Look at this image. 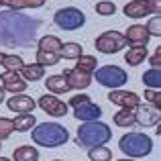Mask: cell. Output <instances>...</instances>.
Wrapping results in <instances>:
<instances>
[{"label": "cell", "instance_id": "obj_1", "mask_svg": "<svg viewBox=\"0 0 161 161\" xmlns=\"http://www.w3.org/2000/svg\"><path fill=\"white\" fill-rule=\"evenodd\" d=\"M41 20L20 10H0V45L2 47H31L37 41Z\"/></svg>", "mask_w": 161, "mask_h": 161}, {"label": "cell", "instance_id": "obj_2", "mask_svg": "<svg viewBox=\"0 0 161 161\" xmlns=\"http://www.w3.org/2000/svg\"><path fill=\"white\" fill-rule=\"evenodd\" d=\"M33 143L39 147H47V149H55V147H63L69 141V133L63 125L59 122H41L31 130Z\"/></svg>", "mask_w": 161, "mask_h": 161}, {"label": "cell", "instance_id": "obj_3", "mask_svg": "<svg viewBox=\"0 0 161 161\" xmlns=\"http://www.w3.org/2000/svg\"><path fill=\"white\" fill-rule=\"evenodd\" d=\"M112 139V130L106 122L102 120H92V122H82L78 129V145L82 147H100V145H106V143Z\"/></svg>", "mask_w": 161, "mask_h": 161}, {"label": "cell", "instance_id": "obj_4", "mask_svg": "<svg viewBox=\"0 0 161 161\" xmlns=\"http://www.w3.org/2000/svg\"><path fill=\"white\" fill-rule=\"evenodd\" d=\"M118 149L130 159L147 157L153 151V139L147 137L145 133H126L118 141Z\"/></svg>", "mask_w": 161, "mask_h": 161}, {"label": "cell", "instance_id": "obj_5", "mask_svg": "<svg viewBox=\"0 0 161 161\" xmlns=\"http://www.w3.org/2000/svg\"><path fill=\"white\" fill-rule=\"evenodd\" d=\"M67 106L74 108V116L82 122L100 120V116H102V108L92 102L88 94H75L74 98H69V104H67Z\"/></svg>", "mask_w": 161, "mask_h": 161}, {"label": "cell", "instance_id": "obj_6", "mask_svg": "<svg viewBox=\"0 0 161 161\" xmlns=\"http://www.w3.org/2000/svg\"><path fill=\"white\" fill-rule=\"evenodd\" d=\"M94 78L100 86L110 88V90H118L129 82V74L118 65H102L94 71Z\"/></svg>", "mask_w": 161, "mask_h": 161}, {"label": "cell", "instance_id": "obj_7", "mask_svg": "<svg viewBox=\"0 0 161 161\" xmlns=\"http://www.w3.org/2000/svg\"><path fill=\"white\" fill-rule=\"evenodd\" d=\"M53 23L61 31H78V29H82L86 25V14L75 6H65V8L55 10Z\"/></svg>", "mask_w": 161, "mask_h": 161}, {"label": "cell", "instance_id": "obj_8", "mask_svg": "<svg viewBox=\"0 0 161 161\" xmlns=\"http://www.w3.org/2000/svg\"><path fill=\"white\" fill-rule=\"evenodd\" d=\"M94 45H96V49H98L100 53L114 55V53L120 51V49L126 47V39H125V35L118 33V31H104L102 35L96 37Z\"/></svg>", "mask_w": 161, "mask_h": 161}, {"label": "cell", "instance_id": "obj_9", "mask_svg": "<svg viewBox=\"0 0 161 161\" xmlns=\"http://www.w3.org/2000/svg\"><path fill=\"white\" fill-rule=\"evenodd\" d=\"M37 106H39L41 110H45L49 116H55V118H61V116H65V114L69 112V106H67L61 98H57V94H51V92L39 96Z\"/></svg>", "mask_w": 161, "mask_h": 161}, {"label": "cell", "instance_id": "obj_10", "mask_svg": "<svg viewBox=\"0 0 161 161\" xmlns=\"http://www.w3.org/2000/svg\"><path fill=\"white\" fill-rule=\"evenodd\" d=\"M0 86H2L6 92H10V94H25L29 82L20 75V71L4 69L2 74H0Z\"/></svg>", "mask_w": 161, "mask_h": 161}, {"label": "cell", "instance_id": "obj_11", "mask_svg": "<svg viewBox=\"0 0 161 161\" xmlns=\"http://www.w3.org/2000/svg\"><path fill=\"white\" fill-rule=\"evenodd\" d=\"M125 39L126 45H130V47H147L151 41V35L145 25H130L125 31Z\"/></svg>", "mask_w": 161, "mask_h": 161}, {"label": "cell", "instance_id": "obj_12", "mask_svg": "<svg viewBox=\"0 0 161 161\" xmlns=\"http://www.w3.org/2000/svg\"><path fill=\"white\" fill-rule=\"evenodd\" d=\"M135 116H137V125H141V126H153V125L161 122V112L149 102L139 104L135 108Z\"/></svg>", "mask_w": 161, "mask_h": 161}, {"label": "cell", "instance_id": "obj_13", "mask_svg": "<svg viewBox=\"0 0 161 161\" xmlns=\"http://www.w3.org/2000/svg\"><path fill=\"white\" fill-rule=\"evenodd\" d=\"M108 100L112 104H116V106H120V108H130V110H135L141 104V98H139L135 92H126V90H110V94H108Z\"/></svg>", "mask_w": 161, "mask_h": 161}, {"label": "cell", "instance_id": "obj_14", "mask_svg": "<svg viewBox=\"0 0 161 161\" xmlns=\"http://www.w3.org/2000/svg\"><path fill=\"white\" fill-rule=\"evenodd\" d=\"M6 106L16 114H31L37 108V102L27 94H12V98L6 100Z\"/></svg>", "mask_w": 161, "mask_h": 161}, {"label": "cell", "instance_id": "obj_15", "mask_svg": "<svg viewBox=\"0 0 161 161\" xmlns=\"http://www.w3.org/2000/svg\"><path fill=\"white\" fill-rule=\"evenodd\" d=\"M65 80L67 84H69L71 90H86V88H90L92 84V74H86V71L78 69V67H74V69H65Z\"/></svg>", "mask_w": 161, "mask_h": 161}, {"label": "cell", "instance_id": "obj_16", "mask_svg": "<svg viewBox=\"0 0 161 161\" xmlns=\"http://www.w3.org/2000/svg\"><path fill=\"white\" fill-rule=\"evenodd\" d=\"M122 12H125V16H129V19H143V16L151 14L149 6H147V0H130L129 4H125Z\"/></svg>", "mask_w": 161, "mask_h": 161}, {"label": "cell", "instance_id": "obj_17", "mask_svg": "<svg viewBox=\"0 0 161 161\" xmlns=\"http://www.w3.org/2000/svg\"><path fill=\"white\" fill-rule=\"evenodd\" d=\"M45 88H47L51 94H67V92L71 90L63 74L61 75H49V78L45 80Z\"/></svg>", "mask_w": 161, "mask_h": 161}, {"label": "cell", "instance_id": "obj_18", "mask_svg": "<svg viewBox=\"0 0 161 161\" xmlns=\"http://www.w3.org/2000/svg\"><path fill=\"white\" fill-rule=\"evenodd\" d=\"M20 75H23L27 82H39V80H43L45 78V67L43 65H39V63H25V67L20 69Z\"/></svg>", "mask_w": 161, "mask_h": 161}, {"label": "cell", "instance_id": "obj_19", "mask_svg": "<svg viewBox=\"0 0 161 161\" xmlns=\"http://www.w3.org/2000/svg\"><path fill=\"white\" fill-rule=\"evenodd\" d=\"M112 118H114V125H116V126H122V129H130L133 125H137L135 110H130V108H122L120 112L112 114Z\"/></svg>", "mask_w": 161, "mask_h": 161}, {"label": "cell", "instance_id": "obj_20", "mask_svg": "<svg viewBox=\"0 0 161 161\" xmlns=\"http://www.w3.org/2000/svg\"><path fill=\"white\" fill-rule=\"evenodd\" d=\"M12 159L14 161H39V149L31 145L16 147L14 153H12Z\"/></svg>", "mask_w": 161, "mask_h": 161}, {"label": "cell", "instance_id": "obj_21", "mask_svg": "<svg viewBox=\"0 0 161 161\" xmlns=\"http://www.w3.org/2000/svg\"><path fill=\"white\" fill-rule=\"evenodd\" d=\"M45 0H2V6L8 10H25V8H41Z\"/></svg>", "mask_w": 161, "mask_h": 161}, {"label": "cell", "instance_id": "obj_22", "mask_svg": "<svg viewBox=\"0 0 161 161\" xmlns=\"http://www.w3.org/2000/svg\"><path fill=\"white\" fill-rule=\"evenodd\" d=\"M37 47H39L41 51H55V53H59L61 47H63V41L59 39V37H55V35H45V37H41V39L37 41Z\"/></svg>", "mask_w": 161, "mask_h": 161}, {"label": "cell", "instance_id": "obj_23", "mask_svg": "<svg viewBox=\"0 0 161 161\" xmlns=\"http://www.w3.org/2000/svg\"><path fill=\"white\" fill-rule=\"evenodd\" d=\"M143 84H145L147 90H161V69H147L143 74Z\"/></svg>", "mask_w": 161, "mask_h": 161}, {"label": "cell", "instance_id": "obj_24", "mask_svg": "<svg viewBox=\"0 0 161 161\" xmlns=\"http://www.w3.org/2000/svg\"><path fill=\"white\" fill-rule=\"evenodd\" d=\"M147 59V47H130L129 51L125 53V61L129 65H141L143 61Z\"/></svg>", "mask_w": 161, "mask_h": 161}, {"label": "cell", "instance_id": "obj_25", "mask_svg": "<svg viewBox=\"0 0 161 161\" xmlns=\"http://www.w3.org/2000/svg\"><path fill=\"white\" fill-rule=\"evenodd\" d=\"M14 125L19 133H27V130H33L37 126V118H35V114H16Z\"/></svg>", "mask_w": 161, "mask_h": 161}, {"label": "cell", "instance_id": "obj_26", "mask_svg": "<svg viewBox=\"0 0 161 161\" xmlns=\"http://www.w3.org/2000/svg\"><path fill=\"white\" fill-rule=\"evenodd\" d=\"M59 55H61L63 59H74V61H78L80 57H82V45L80 43H63V47H61V51H59Z\"/></svg>", "mask_w": 161, "mask_h": 161}, {"label": "cell", "instance_id": "obj_27", "mask_svg": "<svg viewBox=\"0 0 161 161\" xmlns=\"http://www.w3.org/2000/svg\"><path fill=\"white\" fill-rule=\"evenodd\" d=\"M59 59H61V55L59 53H55V51H41V49H37V63L39 65H57L59 63Z\"/></svg>", "mask_w": 161, "mask_h": 161}, {"label": "cell", "instance_id": "obj_28", "mask_svg": "<svg viewBox=\"0 0 161 161\" xmlns=\"http://www.w3.org/2000/svg\"><path fill=\"white\" fill-rule=\"evenodd\" d=\"M88 157H90V161H110L112 159V151L104 145L90 147V149H88Z\"/></svg>", "mask_w": 161, "mask_h": 161}, {"label": "cell", "instance_id": "obj_29", "mask_svg": "<svg viewBox=\"0 0 161 161\" xmlns=\"http://www.w3.org/2000/svg\"><path fill=\"white\" fill-rule=\"evenodd\" d=\"M75 67L86 71V74H94V71L98 69V61H96L94 55H82V57L78 59V63H75Z\"/></svg>", "mask_w": 161, "mask_h": 161}, {"label": "cell", "instance_id": "obj_30", "mask_svg": "<svg viewBox=\"0 0 161 161\" xmlns=\"http://www.w3.org/2000/svg\"><path fill=\"white\" fill-rule=\"evenodd\" d=\"M2 67L8 71H20L25 67V61H23L20 55H6L4 61H2Z\"/></svg>", "mask_w": 161, "mask_h": 161}, {"label": "cell", "instance_id": "obj_31", "mask_svg": "<svg viewBox=\"0 0 161 161\" xmlns=\"http://www.w3.org/2000/svg\"><path fill=\"white\" fill-rule=\"evenodd\" d=\"M16 130V125L12 118H4L0 116V141H4V139H8L12 133Z\"/></svg>", "mask_w": 161, "mask_h": 161}, {"label": "cell", "instance_id": "obj_32", "mask_svg": "<svg viewBox=\"0 0 161 161\" xmlns=\"http://www.w3.org/2000/svg\"><path fill=\"white\" fill-rule=\"evenodd\" d=\"M94 8L100 16H112L114 12H116V6H114V2H110V0H100Z\"/></svg>", "mask_w": 161, "mask_h": 161}, {"label": "cell", "instance_id": "obj_33", "mask_svg": "<svg viewBox=\"0 0 161 161\" xmlns=\"http://www.w3.org/2000/svg\"><path fill=\"white\" fill-rule=\"evenodd\" d=\"M145 98H147V102L153 104V106L161 112V90H147L145 88Z\"/></svg>", "mask_w": 161, "mask_h": 161}, {"label": "cell", "instance_id": "obj_34", "mask_svg": "<svg viewBox=\"0 0 161 161\" xmlns=\"http://www.w3.org/2000/svg\"><path fill=\"white\" fill-rule=\"evenodd\" d=\"M147 31H149L151 37H161V14L149 19V23H147Z\"/></svg>", "mask_w": 161, "mask_h": 161}, {"label": "cell", "instance_id": "obj_35", "mask_svg": "<svg viewBox=\"0 0 161 161\" xmlns=\"http://www.w3.org/2000/svg\"><path fill=\"white\" fill-rule=\"evenodd\" d=\"M149 65L155 67V69H161V45L155 49V53L149 57Z\"/></svg>", "mask_w": 161, "mask_h": 161}, {"label": "cell", "instance_id": "obj_36", "mask_svg": "<svg viewBox=\"0 0 161 161\" xmlns=\"http://www.w3.org/2000/svg\"><path fill=\"white\" fill-rule=\"evenodd\" d=\"M147 6H149V12L161 14V0H147Z\"/></svg>", "mask_w": 161, "mask_h": 161}, {"label": "cell", "instance_id": "obj_37", "mask_svg": "<svg viewBox=\"0 0 161 161\" xmlns=\"http://www.w3.org/2000/svg\"><path fill=\"white\" fill-rule=\"evenodd\" d=\"M4 92H6V90H4V88H2V86H0V104H2V102H4V98H6V96H4Z\"/></svg>", "mask_w": 161, "mask_h": 161}, {"label": "cell", "instance_id": "obj_38", "mask_svg": "<svg viewBox=\"0 0 161 161\" xmlns=\"http://www.w3.org/2000/svg\"><path fill=\"white\" fill-rule=\"evenodd\" d=\"M4 57H6V53H2V51H0V65H2V61H4Z\"/></svg>", "mask_w": 161, "mask_h": 161}, {"label": "cell", "instance_id": "obj_39", "mask_svg": "<svg viewBox=\"0 0 161 161\" xmlns=\"http://www.w3.org/2000/svg\"><path fill=\"white\" fill-rule=\"evenodd\" d=\"M155 133H157L159 137H161V122H159V125H157V130H155Z\"/></svg>", "mask_w": 161, "mask_h": 161}, {"label": "cell", "instance_id": "obj_40", "mask_svg": "<svg viewBox=\"0 0 161 161\" xmlns=\"http://www.w3.org/2000/svg\"><path fill=\"white\" fill-rule=\"evenodd\" d=\"M116 161H135V159H130V157H125V159H116Z\"/></svg>", "mask_w": 161, "mask_h": 161}, {"label": "cell", "instance_id": "obj_41", "mask_svg": "<svg viewBox=\"0 0 161 161\" xmlns=\"http://www.w3.org/2000/svg\"><path fill=\"white\" fill-rule=\"evenodd\" d=\"M0 161H14V159H6V157H0Z\"/></svg>", "mask_w": 161, "mask_h": 161}, {"label": "cell", "instance_id": "obj_42", "mask_svg": "<svg viewBox=\"0 0 161 161\" xmlns=\"http://www.w3.org/2000/svg\"><path fill=\"white\" fill-rule=\"evenodd\" d=\"M0 149H2V141H0Z\"/></svg>", "mask_w": 161, "mask_h": 161}, {"label": "cell", "instance_id": "obj_43", "mask_svg": "<svg viewBox=\"0 0 161 161\" xmlns=\"http://www.w3.org/2000/svg\"><path fill=\"white\" fill-rule=\"evenodd\" d=\"M53 161H61V159H53Z\"/></svg>", "mask_w": 161, "mask_h": 161}, {"label": "cell", "instance_id": "obj_44", "mask_svg": "<svg viewBox=\"0 0 161 161\" xmlns=\"http://www.w3.org/2000/svg\"><path fill=\"white\" fill-rule=\"evenodd\" d=\"M0 6H2V0H0Z\"/></svg>", "mask_w": 161, "mask_h": 161}]
</instances>
